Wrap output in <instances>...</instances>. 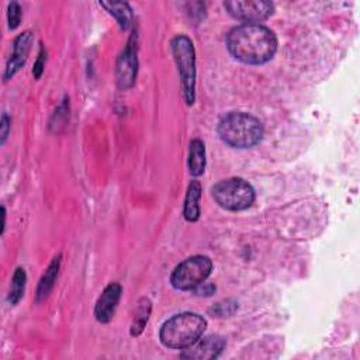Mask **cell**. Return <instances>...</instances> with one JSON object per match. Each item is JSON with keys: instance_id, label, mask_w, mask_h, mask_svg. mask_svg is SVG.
I'll use <instances>...</instances> for the list:
<instances>
[{"instance_id": "obj_1", "label": "cell", "mask_w": 360, "mask_h": 360, "mask_svg": "<svg viewBox=\"0 0 360 360\" xmlns=\"http://www.w3.org/2000/svg\"><path fill=\"white\" fill-rule=\"evenodd\" d=\"M227 46L235 59L249 65H260L274 57L277 38L270 28L262 24H241L229 31Z\"/></svg>"}, {"instance_id": "obj_2", "label": "cell", "mask_w": 360, "mask_h": 360, "mask_svg": "<svg viewBox=\"0 0 360 360\" xmlns=\"http://www.w3.org/2000/svg\"><path fill=\"white\" fill-rule=\"evenodd\" d=\"M218 135L227 145L238 149L251 148L260 142L263 126L259 120L244 111H232L221 118Z\"/></svg>"}, {"instance_id": "obj_3", "label": "cell", "mask_w": 360, "mask_h": 360, "mask_svg": "<svg viewBox=\"0 0 360 360\" xmlns=\"http://www.w3.org/2000/svg\"><path fill=\"white\" fill-rule=\"evenodd\" d=\"M207 328L206 318L196 312H182L162 325L161 342L169 349H187L203 337Z\"/></svg>"}, {"instance_id": "obj_4", "label": "cell", "mask_w": 360, "mask_h": 360, "mask_svg": "<svg viewBox=\"0 0 360 360\" xmlns=\"http://www.w3.org/2000/svg\"><path fill=\"white\" fill-rule=\"evenodd\" d=\"M216 203L229 211H243L255 202L254 187L241 178H229L218 182L213 187Z\"/></svg>"}, {"instance_id": "obj_5", "label": "cell", "mask_w": 360, "mask_h": 360, "mask_svg": "<svg viewBox=\"0 0 360 360\" xmlns=\"http://www.w3.org/2000/svg\"><path fill=\"white\" fill-rule=\"evenodd\" d=\"M172 53L179 69L184 102L191 106L196 100V51L191 39L186 35L175 37Z\"/></svg>"}, {"instance_id": "obj_6", "label": "cell", "mask_w": 360, "mask_h": 360, "mask_svg": "<svg viewBox=\"0 0 360 360\" xmlns=\"http://www.w3.org/2000/svg\"><path fill=\"white\" fill-rule=\"evenodd\" d=\"M213 272V262L209 256L196 255L176 266L171 276V285L176 290L189 292L205 283Z\"/></svg>"}, {"instance_id": "obj_7", "label": "cell", "mask_w": 360, "mask_h": 360, "mask_svg": "<svg viewBox=\"0 0 360 360\" xmlns=\"http://www.w3.org/2000/svg\"><path fill=\"white\" fill-rule=\"evenodd\" d=\"M224 6L235 20L244 21L245 24H259L267 20L274 12V5L266 0H232L225 2Z\"/></svg>"}, {"instance_id": "obj_8", "label": "cell", "mask_w": 360, "mask_h": 360, "mask_svg": "<svg viewBox=\"0 0 360 360\" xmlns=\"http://www.w3.org/2000/svg\"><path fill=\"white\" fill-rule=\"evenodd\" d=\"M129 43L127 48L118 57L117 66H115V77L120 89H129L135 84L137 72H138V59L137 51L134 46Z\"/></svg>"}, {"instance_id": "obj_9", "label": "cell", "mask_w": 360, "mask_h": 360, "mask_svg": "<svg viewBox=\"0 0 360 360\" xmlns=\"http://www.w3.org/2000/svg\"><path fill=\"white\" fill-rule=\"evenodd\" d=\"M225 348V341L220 335H210L205 339H198L196 343L184 349L182 357L196 359V360H209L217 359Z\"/></svg>"}, {"instance_id": "obj_10", "label": "cell", "mask_w": 360, "mask_h": 360, "mask_svg": "<svg viewBox=\"0 0 360 360\" xmlns=\"http://www.w3.org/2000/svg\"><path fill=\"white\" fill-rule=\"evenodd\" d=\"M122 293L123 289L118 283H111L103 290L95 307V315L99 323L107 324L111 321V318L114 316V312L117 310L118 301L122 299Z\"/></svg>"}, {"instance_id": "obj_11", "label": "cell", "mask_w": 360, "mask_h": 360, "mask_svg": "<svg viewBox=\"0 0 360 360\" xmlns=\"http://www.w3.org/2000/svg\"><path fill=\"white\" fill-rule=\"evenodd\" d=\"M32 32L31 31H24L23 34H20L16 41H15V47H13V54L12 58L8 62L6 66V72H5V81H9L12 79L26 64L28 54L31 51V46H32Z\"/></svg>"}, {"instance_id": "obj_12", "label": "cell", "mask_w": 360, "mask_h": 360, "mask_svg": "<svg viewBox=\"0 0 360 360\" xmlns=\"http://www.w3.org/2000/svg\"><path fill=\"white\" fill-rule=\"evenodd\" d=\"M200 198H202V184L198 180H191V183L187 187V194L184 198V209L183 216L187 221L196 222L202 214V209H200Z\"/></svg>"}, {"instance_id": "obj_13", "label": "cell", "mask_w": 360, "mask_h": 360, "mask_svg": "<svg viewBox=\"0 0 360 360\" xmlns=\"http://www.w3.org/2000/svg\"><path fill=\"white\" fill-rule=\"evenodd\" d=\"M59 267H61V255L54 258V260L50 263L46 273L43 274L41 280H39L38 289H37V301L38 303L47 300L48 296L51 294V292L55 286V282H57Z\"/></svg>"}, {"instance_id": "obj_14", "label": "cell", "mask_w": 360, "mask_h": 360, "mask_svg": "<svg viewBox=\"0 0 360 360\" xmlns=\"http://www.w3.org/2000/svg\"><path fill=\"white\" fill-rule=\"evenodd\" d=\"M206 169V146L202 140H193L189 148V171L194 178L202 176Z\"/></svg>"}, {"instance_id": "obj_15", "label": "cell", "mask_w": 360, "mask_h": 360, "mask_svg": "<svg viewBox=\"0 0 360 360\" xmlns=\"http://www.w3.org/2000/svg\"><path fill=\"white\" fill-rule=\"evenodd\" d=\"M100 6H103L114 19L117 20L120 28L122 30H129L133 26L134 16L133 10L129 3L124 2H100Z\"/></svg>"}, {"instance_id": "obj_16", "label": "cell", "mask_w": 360, "mask_h": 360, "mask_svg": "<svg viewBox=\"0 0 360 360\" xmlns=\"http://www.w3.org/2000/svg\"><path fill=\"white\" fill-rule=\"evenodd\" d=\"M151 301L148 299H141L138 303V308L135 311V316L134 321L131 325V335L133 337H140L148 323L149 319V314H151Z\"/></svg>"}, {"instance_id": "obj_17", "label": "cell", "mask_w": 360, "mask_h": 360, "mask_svg": "<svg viewBox=\"0 0 360 360\" xmlns=\"http://www.w3.org/2000/svg\"><path fill=\"white\" fill-rule=\"evenodd\" d=\"M26 282H27V274L26 270L23 267H17L13 278H12V286H10V293H9V303L12 305H17L20 303V300L24 296V290H26Z\"/></svg>"}, {"instance_id": "obj_18", "label": "cell", "mask_w": 360, "mask_h": 360, "mask_svg": "<svg viewBox=\"0 0 360 360\" xmlns=\"http://www.w3.org/2000/svg\"><path fill=\"white\" fill-rule=\"evenodd\" d=\"M236 310H238L236 303L227 300V301H222V303H217L216 307H213V308L210 310V312H213L216 316H229V315H232Z\"/></svg>"}, {"instance_id": "obj_19", "label": "cell", "mask_w": 360, "mask_h": 360, "mask_svg": "<svg viewBox=\"0 0 360 360\" xmlns=\"http://www.w3.org/2000/svg\"><path fill=\"white\" fill-rule=\"evenodd\" d=\"M8 21H9V28L16 30L20 26L21 21V8L17 2H12L8 9Z\"/></svg>"}, {"instance_id": "obj_20", "label": "cell", "mask_w": 360, "mask_h": 360, "mask_svg": "<svg viewBox=\"0 0 360 360\" xmlns=\"http://www.w3.org/2000/svg\"><path fill=\"white\" fill-rule=\"evenodd\" d=\"M46 61H47V51H46L44 46H41V48H39V53H38V58L34 64V69H32V75L35 79L41 77L44 68H46Z\"/></svg>"}, {"instance_id": "obj_21", "label": "cell", "mask_w": 360, "mask_h": 360, "mask_svg": "<svg viewBox=\"0 0 360 360\" xmlns=\"http://www.w3.org/2000/svg\"><path fill=\"white\" fill-rule=\"evenodd\" d=\"M10 129H12V120L6 113H3L2 124H0V144H2V145L6 142L9 133H10Z\"/></svg>"}, {"instance_id": "obj_22", "label": "cell", "mask_w": 360, "mask_h": 360, "mask_svg": "<svg viewBox=\"0 0 360 360\" xmlns=\"http://www.w3.org/2000/svg\"><path fill=\"white\" fill-rule=\"evenodd\" d=\"M197 296H211L214 292H216V286L214 285H210V283H202L200 286H197L194 290H193Z\"/></svg>"}, {"instance_id": "obj_23", "label": "cell", "mask_w": 360, "mask_h": 360, "mask_svg": "<svg viewBox=\"0 0 360 360\" xmlns=\"http://www.w3.org/2000/svg\"><path fill=\"white\" fill-rule=\"evenodd\" d=\"M2 213H3V225H2V234L5 232V227H6V209L2 207Z\"/></svg>"}]
</instances>
